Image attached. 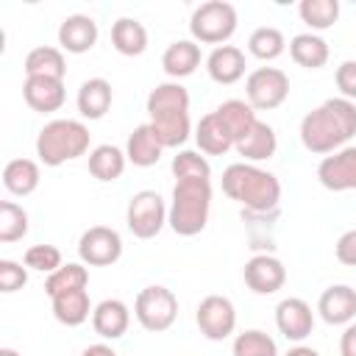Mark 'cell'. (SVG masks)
Listing matches in <instances>:
<instances>
[{"label": "cell", "instance_id": "1", "mask_svg": "<svg viewBox=\"0 0 356 356\" xmlns=\"http://www.w3.org/2000/svg\"><path fill=\"white\" fill-rule=\"evenodd\" d=\"M300 145L309 153L328 156L345 147L356 136V103L345 97H328L300 120Z\"/></svg>", "mask_w": 356, "mask_h": 356}, {"label": "cell", "instance_id": "2", "mask_svg": "<svg viewBox=\"0 0 356 356\" xmlns=\"http://www.w3.org/2000/svg\"><path fill=\"white\" fill-rule=\"evenodd\" d=\"M220 186L225 197L236 200L245 214H267L278 209L281 200V181L270 172L261 170L259 164L250 161H234L222 170Z\"/></svg>", "mask_w": 356, "mask_h": 356}, {"label": "cell", "instance_id": "3", "mask_svg": "<svg viewBox=\"0 0 356 356\" xmlns=\"http://www.w3.org/2000/svg\"><path fill=\"white\" fill-rule=\"evenodd\" d=\"M211 211V178H184L175 181L170 195L167 225L178 236H197Z\"/></svg>", "mask_w": 356, "mask_h": 356}, {"label": "cell", "instance_id": "4", "mask_svg": "<svg viewBox=\"0 0 356 356\" xmlns=\"http://www.w3.org/2000/svg\"><path fill=\"white\" fill-rule=\"evenodd\" d=\"M92 134L81 120H50L36 134V156L44 167H61L89 153Z\"/></svg>", "mask_w": 356, "mask_h": 356}, {"label": "cell", "instance_id": "5", "mask_svg": "<svg viewBox=\"0 0 356 356\" xmlns=\"http://www.w3.org/2000/svg\"><path fill=\"white\" fill-rule=\"evenodd\" d=\"M236 8L225 0H209L200 3L189 17V33L197 44H225L236 31Z\"/></svg>", "mask_w": 356, "mask_h": 356}, {"label": "cell", "instance_id": "6", "mask_svg": "<svg viewBox=\"0 0 356 356\" xmlns=\"http://www.w3.org/2000/svg\"><path fill=\"white\" fill-rule=\"evenodd\" d=\"M134 317L150 334L167 331L175 323V317H178V298H175V292L161 286V284H150V286L139 289V295L134 300Z\"/></svg>", "mask_w": 356, "mask_h": 356}, {"label": "cell", "instance_id": "7", "mask_svg": "<svg viewBox=\"0 0 356 356\" xmlns=\"http://www.w3.org/2000/svg\"><path fill=\"white\" fill-rule=\"evenodd\" d=\"M167 211L170 206L164 197L153 189H139L131 195L128 209H125V225L136 239H153L161 234L167 225Z\"/></svg>", "mask_w": 356, "mask_h": 356}, {"label": "cell", "instance_id": "8", "mask_svg": "<svg viewBox=\"0 0 356 356\" xmlns=\"http://www.w3.org/2000/svg\"><path fill=\"white\" fill-rule=\"evenodd\" d=\"M289 97V75L278 67H256L245 78V100L253 111H273Z\"/></svg>", "mask_w": 356, "mask_h": 356}, {"label": "cell", "instance_id": "9", "mask_svg": "<svg viewBox=\"0 0 356 356\" xmlns=\"http://www.w3.org/2000/svg\"><path fill=\"white\" fill-rule=\"evenodd\" d=\"M122 256V236L108 225H92L78 239V259L89 267H111Z\"/></svg>", "mask_w": 356, "mask_h": 356}, {"label": "cell", "instance_id": "10", "mask_svg": "<svg viewBox=\"0 0 356 356\" xmlns=\"http://www.w3.org/2000/svg\"><path fill=\"white\" fill-rule=\"evenodd\" d=\"M195 323H197V328H200V334L206 339L222 342L236 328V309H234V303L225 295H206L197 303Z\"/></svg>", "mask_w": 356, "mask_h": 356}, {"label": "cell", "instance_id": "11", "mask_svg": "<svg viewBox=\"0 0 356 356\" xmlns=\"http://www.w3.org/2000/svg\"><path fill=\"white\" fill-rule=\"evenodd\" d=\"M317 181L328 192H350L356 189V145H345L317 164Z\"/></svg>", "mask_w": 356, "mask_h": 356}, {"label": "cell", "instance_id": "12", "mask_svg": "<svg viewBox=\"0 0 356 356\" xmlns=\"http://www.w3.org/2000/svg\"><path fill=\"white\" fill-rule=\"evenodd\" d=\"M242 278H245V286L250 292H256V295H273V292H278L286 284V267L273 253H256V256H250L245 261Z\"/></svg>", "mask_w": 356, "mask_h": 356}, {"label": "cell", "instance_id": "13", "mask_svg": "<svg viewBox=\"0 0 356 356\" xmlns=\"http://www.w3.org/2000/svg\"><path fill=\"white\" fill-rule=\"evenodd\" d=\"M275 328L289 342L300 345L314 328V312L303 298H284L275 306Z\"/></svg>", "mask_w": 356, "mask_h": 356}, {"label": "cell", "instance_id": "14", "mask_svg": "<svg viewBox=\"0 0 356 356\" xmlns=\"http://www.w3.org/2000/svg\"><path fill=\"white\" fill-rule=\"evenodd\" d=\"M97 36H100L97 22L89 14H70L58 25V47L75 56L89 53L97 44Z\"/></svg>", "mask_w": 356, "mask_h": 356}, {"label": "cell", "instance_id": "15", "mask_svg": "<svg viewBox=\"0 0 356 356\" xmlns=\"http://www.w3.org/2000/svg\"><path fill=\"white\" fill-rule=\"evenodd\" d=\"M317 312L328 325H348L356 317V289L348 284H331L317 300Z\"/></svg>", "mask_w": 356, "mask_h": 356}, {"label": "cell", "instance_id": "16", "mask_svg": "<svg viewBox=\"0 0 356 356\" xmlns=\"http://www.w3.org/2000/svg\"><path fill=\"white\" fill-rule=\"evenodd\" d=\"M234 150H236L245 161L259 164V161H267V159L275 156V150H278V136H275L273 125L256 120V122L234 142Z\"/></svg>", "mask_w": 356, "mask_h": 356}, {"label": "cell", "instance_id": "17", "mask_svg": "<svg viewBox=\"0 0 356 356\" xmlns=\"http://www.w3.org/2000/svg\"><path fill=\"white\" fill-rule=\"evenodd\" d=\"M22 97H25L28 108H33L39 114H53L64 106L67 89H64V81H58V78H25Z\"/></svg>", "mask_w": 356, "mask_h": 356}, {"label": "cell", "instance_id": "18", "mask_svg": "<svg viewBox=\"0 0 356 356\" xmlns=\"http://www.w3.org/2000/svg\"><path fill=\"white\" fill-rule=\"evenodd\" d=\"M131 325V309L120 298H106L92 312V328L100 339H120Z\"/></svg>", "mask_w": 356, "mask_h": 356}, {"label": "cell", "instance_id": "19", "mask_svg": "<svg viewBox=\"0 0 356 356\" xmlns=\"http://www.w3.org/2000/svg\"><path fill=\"white\" fill-rule=\"evenodd\" d=\"M206 72L214 83L231 86L245 75V53L236 44H220L206 56Z\"/></svg>", "mask_w": 356, "mask_h": 356}, {"label": "cell", "instance_id": "20", "mask_svg": "<svg viewBox=\"0 0 356 356\" xmlns=\"http://www.w3.org/2000/svg\"><path fill=\"white\" fill-rule=\"evenodd\" d=\"M195 142L203 156H225L234 147V136L217 111H209L195 125Z\"/></svg>", "mask_w": 356, "mask_h": 356}, {"label": "cell", "instance_id": "21", "mask_svg": "<svg viewBox=\"0 0 356 356\" xmlns=\"http://www.w3.org/2000/svg\"><path fill=\"white\" fill-rule=\"evenodd\" d=\"M111 100H114V92L106 78H86L78 89L75 106L83 120H103L106 111L111 108Z\"/></svg>", "mask_w": 356, "mask_h": 356}, {"label": "cell", "instance_id": "22", "mask_svg": "<svg viewBox=\"0 0 356 356\" xmlns=\"http://www.w3.org/2000/svg\"><path fill=\"white\" fill-rule=\"evenodd\" d=\"M197 67H200V44L195 39H178V42L167 44V50L161 53V70L172 81L192 75Z\"/></svg>", "mask_w": 356, "mask_h": 356}, {"label": "cell", "instance_id": "23", "mask_svg": "<svg viewBox=\"0 0 356 356\" xmlns=\"http://www.w3.org/2000/svg\"><path fill=\"white\" fill-rule=\"evenodd\" d=\"M147 117H159V114H175V111H189V92L181 81H164L156 83L145 100Z\"/></svg>", "mask_w": 356, "mask_h": 356}, {"label": "cell", "instance_id": "24", "mask_svg": "<svg viewBox=\"0 0 356 356\" xmlns=\"http://www.w3.org/2000/svg\"><path fill=\"white\" fill-rule=\"evenodd\" d=\"M25 78H58L64 81L67 75V58L61 47L53 44H39L25 56Z\"/></svg>", "mask_w": 356, "mask_h": 356}, {"label": "cell", "instance_id": "25", "mask_svg": "<svg viewBox=\"0 0 356 356\" xmlns=\"http://www.w3.org/2000/svg\"><path fill=\"white\" fill-rule=\"evenodd\" d=\"M53 303V317L67 325V328H75V325H83L89 320V314L95 312L92 300H89V292L86 289H70V292H61L56 298H50Z\"/></svg>", "mask_w": 356, "mask_h": 356}, {"label": "cell", "instance_id": "26", "mask_svg": "<svg viewBox=\"0 0 356 356\" xmlns=\"http://www.w3.org/2000/svg\"><path fill=\"white\" fill-rule=\"evenodd\" d=\"M289 56L303 70H320V67L328 64L331 50H328V42L320 33L306 31V33H298V36L289 39Z\"/></svg>", "mask_w": 356, "mask_h": 356}, {"label": "cell", "instance_id": "27", "mask_svg": "<svg viewBox=\"0 0 356 356\" xmlns=\"http://www.w3.org/2000/svg\"><path fill=\"white\" fill-rule=\"evenodd\" d=\"M161 153H164V147H161V142L156 139V134H153V128H150L147 122L136 125V128L128 134L125 156H128V161H131L134 167H153V164H159Z\"/></svg>", "mask_w": 356, "mask_h": 356}, {"label": "cell", "instance_id": "28", "mask_svg": "<svg viewBox=\"0 0 356 356\" xmlns=\"http://www.w3.org/2000/svg\"><path fill=\"white\" fill-rule=\"evenodd\" d=\"M39 181H42V172H39V164L33 159H11L3 167V186L14 197L33 195L36 186H39Z\"/></svg>", "mask_w": 356, "mask_h": 356}, {"label": "cell", "instance_id": "29", "mask_svg": "<svg viewBox=\"0 0 356 356\" xmlns=\"http://www.w3.org/2000/svg\"><path fill=\"white\" fill-rule=\"evenodd\" d=\"M111 44L120 56H142L147 50V28L134 17H120L111 25Z\"/></svg>", "mask_w": 356, "mask_h": 356}, {"label": "cell", "instance_id": "30", "mask_svg": "<svg viewBox=\"0 0 356 356\" xmlns=\"http://www.w3.org/2000/svg\"><path fill=\"white\" fill-rule=\"evenodd\" d=\"M147 125L153 128L156 139L161 142V147H181L189 134H192V120H189V111H175V114H159V117H150Z\"/></svg>", "mask_w": 356, "mask_h": 356}, {"label": "cell", "instance_id": "31", "mask_svg": "<svg viewBox=\"0 0 356 356\" xmlns=\"http://www.w3.org/2000/svg\"><path fill=\"white\" fill-rule=\"evenodd\" d=\"M125 164H128V156L117 145H97L89 150V172L103 184L117 181L125 172Z\"/></svg>", "mask_w": 356, "mask_h": 356}, {"label": "cell", "instance_id": "32", "mask_svg": "<svg viewBox=\"0 0 356 356\" xmlns=\"http://www.w3.org/2000/svg\"><path fill=\"white\" fill-rule=\"evenodd\" d=\"M86 284H89L86 264L83 261H67L44 278V292H47V298H56V295L70 292V289H86Z\"/></svg>", "mask_w": 356, "mask_h": 356}, {"label": "cell", "instance_id": "33", "mask_svg": "<svg viewBox=\"0 0 356 356\" xmlns=\"http://www.w3.org/2000/svg\"><path fill=\"white\" fill-rule=\"evenodd\" d=\"M284 50H286V39L273 25H261L248 36V53L259 61H275Z\"/></svg>", "mask_w": 356, "mask_h": 356}, {"label": "cell", "instance_id": "34", "mask_svg": "<svg viewBox=\"0 0 356 356\" xmlns=\"http://www.w3.org/2000/svg\"><path fill=\"white\" fill-rule=\"evenodd\" d=\"M300 19L314 31H328L339 19V0H300L298 3Z\"/></svg>", "mask_w": 356, "mask_h": 356}, {"label": "cell", "instance_id": "35", "mask_svg": "<svg viewBox=\"0 0 356 356\" xmlns=\"http://www.w3.org/2000/svg\"><path fill=\"white\" fill-rule=\"evenodd\" d=\"M217 114H220V120L228 125V131H231V136H234V142L259 120L256 117V111H253V106L248 103V100H225V103H220L217 108H214Z\"/></svg>", "mask_w": 356, "mask_h": 356}, {"label": "cell", "instance_id": "36", "mask_svg": "<svg viewBox=\"0 0 356 356\" xmlns=\"http://www.w3.org/2000/svg\"><path fill=\"white\" fill-rule=\"evenodd\" d=\"M25 234H28V211L14 200H3L0 203V242L11 245L22 239Z\"/></svg>", "mask_w": 356, "mask_h": 356}, {"label": "cell", "instance_id": "37", "mask_svg": "<svg viewBox=\"0 0 356 356\" xmlns=\"http://www.w3.org/2000/svg\"><path fill=\"white\" fill-rule=\"evenodd\" d=\"M231 350H234V356H278L275 339L259 328H248V331L236 334Z\"/></svg>", "mask_w": 356, "mask_h": 356}, {"label": "cell", "instance_id": "38", "mask_svg": "<svg viewBox=\"0 0 356 356\" xmlns=\"http://www.w3.org/2000/svg\"><path fill=\"white\" fill-rule=\"evenodd\" d=\"M175 181L184 178H211V164L200 150H178L170 164Z\"/></svg>", "mask_w": 356, "mask_h": 356}, {"label": "cell", "instance_id": "39", "mask_svg": "<svg viewBox=\"0 0 356 356\" xmlns=\"http://www.w3.org/2000/svg\"><path fill=\"white\" fill-rule=\"evenodd\" d=\"M22 264L28 267V270H36V273H44V275H50V273H56L64 261H61V250L56 248V245H31L28 250H25V256H22Z\"/></svg>", "mask_w": 356, "mask_h": 356}, {"label": "cell", "instance_id": "40", "mask_svg": "<svg viewBox=\"0 0 356 356\" xmlns=\"http://www.w3.org/2000/svg\"><path fill=\"white\" fill-rule=\"evenodd\" d=\"M28 284V267L14 259H0V292L11 295Z\"/></svg>", "mask_w": 356, "mask_h": 356}, {"label": "cell", "instance_id": "41", "mask_svg": "<svg viewBox=\"0 0 356 356\" xmlns=\"http://www.w3.org/2000/svg\"><path fill=\"white\" fill-rule=\"evenodd\" d=\"M334 81H337V89H339V97L345 100H356V58H348L337 67L334 72Z\"/></svg>", "mask_w": 356, "mask_h": 356}, {"label": "cell", "instance_id": "42", "mask_svg": "<svg viewBox=\"0 0 356 356\" xmlns=\"http://www.w3.org/2000/svg\"><path fill=\"white\" fill-rule=\"evenodd\" d=\"M334 256H337L339 264H345V267H356V228H348V231L337 239V245H334Z\"/></svg>", "mask_w": 356, "mask_h": 356}, {"label": "cell", "instance_id": "43", "mask_svg": "<svg viewBox=\"0 0 356 356\" xmlns=\"http://www.w3.org/2000/svg\"><path fill=\"white\" fill-rule=\"evenodd\" d=\"M339 356H356V323H348L339 337Z\"/></svg>", "mask_w": 356, "mask_h": 356}, {"label": "cell", "instance_id": "44", "mask_svg": "<svg viewBox=\"0 0 356 356\" xmlns=\"http://www.w3.org/2000/svg\"><path fill=\"white\" fill-rule=\"evenodd\" d=\"M81 356H120V353L111 345H106V342H95V345H86L81 350Z\"/></svg>", "mask_w": 356, "mask_h": 356}, {"label": "cell", "instance_id": "45", "mask_svg": "<svg viewBox=\"0 0 356 356\" xmlns=\"http://www.w3.org/2000/svg\"><path fill=\"white\" fill-rule=\"evenodd\" d=\"M284 356H320L314 348H309V345H295V348H289Z\"/></svg>", "mask_w": 356, "mask_h": 356}, {"label": "cell", "instance_id": "46", "mask_svg": "<svg viewBox=\"0 0 356 356\" xmlns=\"http://www.w3.org/2000/svg\"><path fill=\"white\" fill-rule=\"evenodd\" d=\"M0 356H19L14 348H0Z\"/></svg>", "mask_w": 356, "mask_h": 356}]
</instances>
